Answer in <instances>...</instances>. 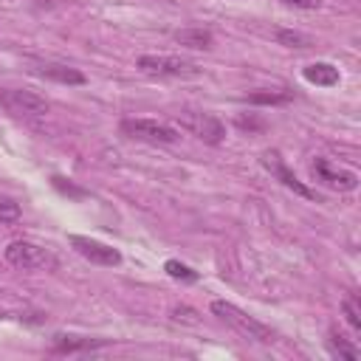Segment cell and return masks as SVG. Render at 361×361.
Masks as SVG:
<instances>
[{
	"mask_svg": "<svg viewBox=\"0 0 361 361\" xmlns=\"http://www.w3.org/2000/svg\"><path fill=\"white\" fill-rule=\"evenodd\" d=\"M212 313H214L220 322H226L228 327H234V330H237L240 336H245V338H254V341H262V344H271V341H274L271 327H265L262 322H257L254 316H248L245 310H240V307L231 305V302L214 299V302H212Z\"/></svg>",
	"mask_w": 361,
	"mask_h": 361,
	"instance_id": "obj_1",
	"label": "cell"
},
{
	"mask_svg": "<svg viewBox=\"0 0 361 361\" xmlns=\"http://www.w3.org/2000/svg\"><path fill=\"white\" fill-rule=\"evenodd\" d=\"M135 68L147 76H169V79H195L200 76V68L183 56H169V54H144L138 56Z\"/></svg>",
	"mask_w": 361,
	"mask_h": 361,
	"instance_id": "obj_2",
	"label": "cell"
},
{
	"mask_svg": "<svg viewBox=\"0 0 361 361\" xmlns=\"http://www.w3.org/2000/svg\"><path fill=\"white\" fill-rule=\"evenodd\" d=\"M121 135L135 138V141H147V144H175L180 138V133L158 118H124L118 124Z\"/></svg>",
	"mask_w": 361,
	"mask_h": 361,
	"instance_id": "obj_3",
	"label": "cell"
},
{
	"mask_svg": "<svg viewBox=\"0 0 361 361\" xmlns=\"http://www.w3.org/2000/svg\"><path fill=\"white\" fill-rule=\"evenodd\" d=\"M178 127L186 130L189 135L200 138L203 144H212V147L226 138V124L217 116L200 113V110H183V113H178Z\"/></svg>",
	"mask_w": 361,
	"mask_h": 361,
	"instance_id": "obj_4",
	"label": "cell"
},
{
	"mask_svg": "<svg viewBox=\"0 0 361 361\" xmlns=\"http://www.w3.org/2000/svg\"><path fill=\"white\" fill-rule=\"evenodd\" d=\"M0 104L17 118H39L48 113V102L34 90H3Z\"/></svg>",
	"mask_w": 361,
	"mask_h": 361,
	"instance_id": "obj_5",
	"label": "cell"
},
{
	"mask_svg": "<svg viewBox=\"0 0 361 361\" xmlns=\"http://www.w3.org/2000/svg\"><path fill=\"white\" fill-rule=\"evenodd\" d=\"M310 175L319 183H324V186H330L336 192H353L358 186V175L353 169H344V166L333 164L330 158H316L310 164Z\"/></svg>",
	"mask_w": 361,
	"mask_h": 361,
	"instance_id": "obj_6",
	"label": "cell"
},
{
	"mask_svg": "<svg viewBox=\"0 0 361 361\" xmlns=\"http://www.w3.org/2000/svg\"><path fill=\"white\" fill-rule=\"evenodd\" d=\"M3 254H6V259H8L11 265H17V268H28V271L54 265V257H51L42 245L28 243V240H14V243H8Z\"/></svg>",
	"mask_w": 361,
	"mask_h": 361,
	"instance_id": "obj_7",
	"label": "cell"
},
{
	"mask_svg": "<svg viewBox=\"0 0 361 361\" xmlns=\"http://www.w3.org/2000/svg\"><path fill=\"white\" fill-rule=\"evenodd\" d=\"M259 161H262V166H265V169H268V172H271V175H274V178H276L282 186L293 189L299 197L316 200V192H313V189H307V186H305V183H302V180H299V178H296V175H293V172L285 166V161H282V155H279V152L268 149V152H262V158H259Z\"/></svg>",
	"mask_w": 361,
	"mask_h": 361,
	"instance_id": "obj_8",
	"label": "cell"
},
{
	"mask_svg": "<svg viewBox=\"0 0 361 361\" xmlns=\"http://www.w3.org/2000/svg\"><path fill=\"white\" fill-rule=\"evenodd\" d=\"M68 243L73 245L76 254H82L85 259L96 262V265H118L121 262V254L113 248V245H104L99 240H90V237H82V234H71Z\"/></svg>",
	"mask_w": 361,
	"mask_h": 361,
	"instance_id": "obj_9",
	"label": "cell"
},
{
	"mask_svg": "<svg viewBox=\"0 0 361 361\" xmlns=\"http://www.w3.org/2000/svg\"><path fill=\"white\" fill-rule=\"evenodd\" d=\"M34 73L45 76V79H54L59 85H85V73H79L76 68H68V65H56V62H48V65H37Z\"/></svg>",
	"mask_w": 361,
	"mask_h": 361,
	"instance_id": "obj_10",
	"label": "cell"
},
{
	"mask_svg": "<svg viewBox=\"0 0 361 361\" xmlns=\"http://www.w3.org/2000/svg\"><path fill=\"white\" fill-rule=\"evenodd\" d=\"M302 76L310 82V85H319V87H333V85H338V68H333L330 62H310L305 71H302Z\"/></svg>",
	"mask_w": 361,
	"mask_h": 361,
	"instance_id": "obj_11",
	"label": "cell"
},
{
	"mask_svg": "<svg viewBox=\"0 0 361 361\" xmlns=\"http://www.w3.org/2000/svg\"><path fill=\"white\" fill-rule=\"evenodd\" d=\"M175 42L186 45V48H195V51H209L214 45V34L209 28H178Z\"/></svg>",
	"mask_w": 361,
	"mask_h": 361,
	"instance_id": "obj_12",
	"label": "cell"
},
{
	"mask_svg": "<svg viewBox=\"0 0 361 361\" xmlns=\"http://www.w3.org/2000/svg\"><path fill=\"white\" fill-rule=\"evenodd\" d=\"M330 350L336 353V355H341V358H358L361 355V350L344 336V333H338V330H330Z\"/></svg>",
	"mask_w": 361,
	"mask_h": 361,
	"instance_id": "obj_13",
	"label": "cell"
},
{
	"mask_svg": "<svg viewBox=\"0 0 361 361\" xmlns=\"http://www.w3.org/2000/svg\"><path fill=\"white\" fill-rule=\"evenodd\" d=\"M104 341H93V338H65V336H56V344L54 350L56 353H73V350H93V347H102Z\"/></svg>",
	"mask_w": 361,
	"mask_h": 361,
	"instance_id": "obj_14",
	"label": "cell"
},
{
	"mask_svg": "<svg viewBox=\"0 0 361 361\" xmlns=\"http://www.w3.org/2000/svg\"><path fill=\"white\" fill-rule=\"evenodd\" d=\"M164 271H166L172 279H178V282H197V271H192L189 265H183V262H178V259H166Z\"/></svg>",
	"mask_w": 361,
	"mask_h": 361,
	"instance_id": "obj_15",
	"label": "cell"
},
{
	"mask_svg": "<svg viewBox=\"0 0 361 361\" xmlns=\"http://www.w3.org/2000/svg\"><path fill=\"white\" fill-rule=\"evenodd\" d=\"M290 96H293L290 90H282V93H274V90L268 93V90H262V93H251L248 102H251V104H282V102H290Z\"/></svg>",
	"mask_w": 361,
	"mask_h": 361,
	"instance_id": "obj_16",
	"label": "cell"
},
{
	"mask_svg": "<svg viewBox=\"0 0 361 361\" xmlns=\"http://www.w3.org/2000/svg\"><path fill=\"white\" fill-rule=\"evenodd\" d=\"M341 307H344V316H347L350 327H353V330H361V307H358V296H353V293H350V296L344 299V305H341Z\"/></svg>",
	"mask_w": 361,
	"mask_h": 361,
	"instance_id": "obj_17",
	"label": "cell"
},
{
	"mask_svg": "<svg viewBox=\"0 0 361 361\" xmlns=\"http://www.w3.org/2000/svg\"><path fill=\"white\" fill-rule=\"evenodd\" d=\"M276 39L282 45H288V48H307L310 45V39L305 34H299V31H276Z\"/></svg>",
	"mask_w": 361,
	"mask_h": 361,
	"instance_id": "obj_18",
	"label": "cell"
},
{
	"mask_svg": "<svg viewBox=\"0 0 361 361\" xmlns=\"http://www.w3.org/2000/svg\"><path fill=\"white\" fill-rule=\"evenodd\" d=\"M20 220V206L11 197H0V223H17Z\"/></svg>",
	"mask_w": 361,
	"mask_h": 361,
	"instance_id": "obj_19",
	"label": "cell"
},
{
	"mask_svg": "<svg viewBox=\"0 0 361 361\" xmlns=\"http://www.w3.org/2000/svg\"><path fill=\"white\" fill-rule=\"evenodd\" d=\"M282 3H288L293 8H319L322 6V0H282Z\"/></svg>",
	"mask_w": 361,
	"mask_h": 361,
	"instance_id": "obj_20",
	"label": "cell"
},
{
	"mask_svg": "<svg viewBox=\"0 0 361 361\" xmlns=\"http://www.w3.org/2000/svg\"><path fill=\"white\" fill-rule=\"evenodd\" d=\"M175 319H183V322H195V313L189 307H175Z\"/></svg>",
	"mask_w": 361,
	"mask_h": 361,
	"instance_id": "obj_21",
	"label": "cell"
}]
</instances>
